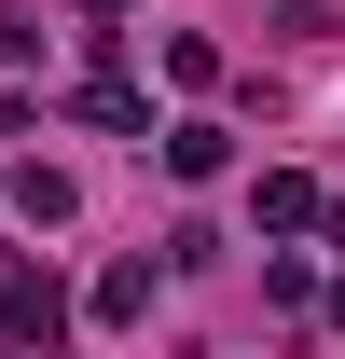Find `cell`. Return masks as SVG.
<instances>
[{"label": "cell", "instance_id": "cell-3", "mask_svg": "<svg viewBox=\"0 0 345 359\" xmlns=\"http://www.w3.org/2000/svg\"><path fill=\"white\" fill-rule=\"evenodd\" d=\"M69 111H83V125H111V138H152V97H138L125 69H97V83L69 97Z\"/></svg>", "mask_w": 345, "mask_h": 359}, {"label": "cell", "instance_id": "cell-7", "mask_svg": "<svg viewBox=\"0 0 345 359\" xmlns=\"http://www.w3.org/2000/svg\"><path fill=\"white\" fill-rule=\"evenodd\" d=\"M83 14H97V28H111V14H125V0H83Z\"/></svg>", "mask_w": 345, "mask_h": 359}, {"label": "cell", "instance_id": "cell-2", "mask_svg": "<svg viewBox=\"0 0 345 359\" xmlns=\"http://www.w3.org/2000/svg\"><path fill=\"white\" fill-rule=\"evenodd\" d=\"M249 222H262V235H318L332 208H318V180H290V166H276V180L249 194Z\"/></svg>", "mask_w": 345, "mask_h": 359}, {"label": "cell", "instance_id": "cell-4", "mask_svg": "<svg viewBox=\"0 0 345 359\" xmlns=\"http://www.w3.org/2000/svg\"><path fill=\"white\" fill-rule=\"evenodd\" d=\"M221 166H235V125H208V111L166 125V180H221Z\"/></svg>", "mask_w": 345, "mask_h": 359}, {"label": "cell", "instance_id": "cell-5", "mask_svg": "<svg viewBox=\"0 0 345 359\" xmlns=\"http://www.w3.org/2000/svg\"><path fill=\"white\" fill-rule=\"evenodd\" d=\"M83 304H97V332H138V318H152V263H111Z\"/></svg>", "mask_w": 345, "mask_h": 359}, {"label": "cell", "instance_id": "cell-6", "mask_svg": "<svg viewBox=\"0 0 345 359\" xmlns=\"http://www.w3.org/2000/svg\"><path fill=\"white\" fill-rule=\"evenodd\" d=\"M14 208H28V222H42V235H55V222H83V194H69V180H55V166H28V180H14Z\"/></svg>", "mask_w": 345, "mask_h": 359}, {"label": "cell", "instance_id": "cell-1", "mask_svg": "<svg viewBox=\"0 0 345 359\" xmlns=\"http://www.w3.org/2000/svg\"><path fill=\"white\" fill-rule=\"evenodd\" d=\"M55 332H69V290L28 249H0V346H55Z\"/></svg>", "mask_w": 345, "mask_h": 359}]
</instances>
